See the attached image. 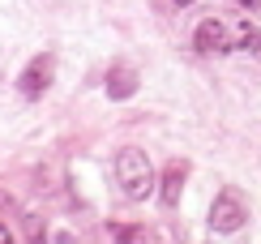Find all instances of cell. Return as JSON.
<instances>
[{
  "label": "cell",
  "mask_w": 261,
  "mask_h": 244,
  "mask_svg": "<svg viewBox=\"0 0 261 244\" xmlns=\"http://www.w3.org/2000/svg\"><path fill=\"white\" fill-rule=\"evenodd\" d=\"M116 180H120L124 188V197H133V202H141V197H150L154 193V167H150V159H146V150H137V146H124L120 154H116Z\"/></svg>",
  "instance_id": "obj_1"
},
{
  "label": "cell",
  "mask_w": 261,
  "mask_h": 244,
  "mask_svg": "<svg viewBox=\"0 0 261 244\" xmlns=\"http://www.w3.org/2000/svg\"><path fill=\"white\" fill-rule=\"evenodd\" d=\"M244 218H248L244 197L236 193V188H223V193L214 197V206H210V227L227 236V231H240V227H244Z\"/></svg>",
  "instance_id": "obj_2"
},
{
  "label": "cell",
  "mask_w": 261,
  "mask_h": 244,
  "mask_svg": "<svg viewBox=\"0 0 261 244\" xmlns=\"http://www.w3.org/2000/svg\"><path fill=\"white\" fill-rule=\"evenodd\" d=\"M51 73H56V60H51L47 52H43V56H35V60L26 64V69H21L17 90L26 94V99H43V90L51 86Z\"/></svg>",
  "instance_id": "obj_3"
},
{
  "label": "cell",
  "mask_w": 261,
  "mask_h": 244,
  "mask_svg": "<svg viewBox=\"0 0 261 244\" xmlns=\"http://www.w3.org/2000/svg\"><path fill=\"white\" fill-rule=\"evenodd\" d=\"M193 47L205 52V56H210V52H231V35H227V26L219 17H205L201 26L193 30Z\"/></svg>",
  "instance_id": "obj_4"
},
{
  "label": "cell",
  "mask_w": 261,
  "mask_h": 244,
  "mask_svg": "<svg viewBox=\"0 0 261 244\" xmlns=\"http://www.w3.org/2000/svg\"><path fill=\"white\" fill-rule=\"evenodd\" d=\"M184 180H189V163L184 159H171L167 163V172H163V180H159V197H163V206H180V193H184Z\"/></svg>",
  "instance_id": "obj_5"
},
{
  "label": "cell",
  "mask_w": 261,
  "mask_h": 244,
  "mask_svg": "<svg viewBox=\"0 0 261 244\" xmlns=\"http://www.w3.org/2000/svg\"><path fill=\"white\" fill-rule=\"evenodd\" d=\"M133 90H137V73L128 69V64H116V69L107 73V94L112 99H128Z\"/></svg>",
  "instance_id": "obj_6"
},
{
  "label": "cell",
  "mask_w": 261,
  "mask_h": 244,
  "mask_svg": "<svg viewBox=\"0 0 261 244\" xmlns=\"http://www.w3.org/2000/svg\"><path fill=\"white\" fill-rule=\"evenodd\" d=\"M21 223H26V236H30V244H47V231H43V223L35 214H21Z\"/></svg>",
  "instance_id": "obj_7"
},
{
  "label": "cell",
  "mask_w": 261,
  "mask_h": 244,
  "mask_svg": "<svg viewBox=\"0 0 261 244\" xmlns=\"http://www.w3.org/2000/svg\"><path fill=\"white\" fill-rule=\"evenodd\" d=\"M240 47H248V52H261V30L244 26V30H240Z\"/></svg>",
  "instance_id": "obj_8"
},
{
  "label": "cell",
  "mask_w": 261,
  "mask_h": 244,
  "mask_svg": "<svg viewBox=\"0 0 261 244\" xmlns=\"http://www.w3.org/2000/svg\"><path fill=\"white\" fill-rule=\"evenodd\" d=\"M0 244H13V231H9L5 223H0Z\"/></svg>",
  "instance_id": "obj_9"
},
{
  "label": "cell",
  "mask_w": 261,
  "mask_h": 244,
  "mask_svg": "<svg viewBox=\"0 0 261 244\" xmlns=\"http://www.w3.org/2000/svg\"><path fill=\"white\" fill-rule=\"evenodd\" d=\"M236 5H240V9H257V0H236Z\"/></svg>",
  "instance_id": "obj_10"
},
{
  "label": "cell",
  "mask_w": 261,
  "mask_h": 244,
  "mask_svg": "<svg viewBox=\"0 0 261 244\" xmlns=\"http://www.w3.org/2000/svg\"><path fill=\"white\" fill-rule=\"evenodd\" d=\"M176 5H180V9H184V5H193V0H176Z\"/></svg>",
  "instance_id": "obj_11"
}]
</instances>
